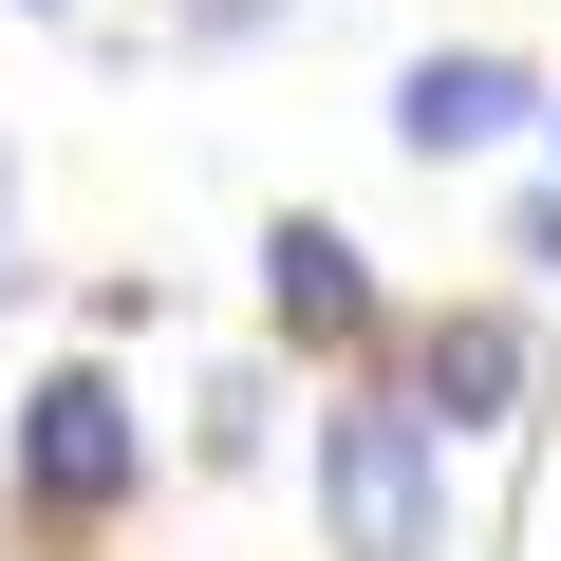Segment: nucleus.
<instances>
[{
	"label": "nucleus",
	"instance_id": "f257e3e1",
	"mask_svg": "<svg viewBox=\"0 0 561 561\" xmlns=\"http://www.w3.org/2000/svg\"><path fill=\"white\" fill-rule=\"evenodd\" d=\"M319 524H337V561H449V431H431V393H337L319 412Z\"/></svg>",
	"mask_w": 561,
	"mask_h": 561
},
{
	"label": "nucleus",
	"instance_id": "f03ea898",
	"mask_svg": "<svg viewBox=\"0 0 561 561\" xmlns=\"http://www.w3.org/2000/svg\"><path fill=\"white\" fill-rule=\"evenodd\" d=\"M131 486H150V412H131L94 356H57V375L20 393V505H38V524H113Z\"/></svg>",
	"mask_w": 561,
	"mask_h": 561
},
{
	"label": "nucleus",
	"instance_id": "7ed1b4c3",
	"mask_svg": "<svg viewBox=\"0 0 561 561\" xmlns=\"http://www.w3.org/2000/svg\"><path fill=\"white\" fill-rule=\"evenodd\" d=\"M524 113H542V76H524L505 38H449V57L393 76V150H412V169H468V150H505Z\"/></svg>",
	"mask_w": 561,
	"mask_h": 561
},
{
	"label": "nucleus",
	"instance_id": "20e7f679",
	"mask_svg": "<svg viewBox=\"0 0 561 561\" xmlns=\"http://www.w3.org/2000/svg\"><path fill=\"white\" fill-rule=\"evenodd\" d=\"M262 300H280V337H319V356H356L393 300H375V262H356V225H319V206H280L262 225Z\"/></svg>",
	"mask_w": 561,
	"mask_h": 561
},
{
	"label": "nucleus",
	"instance_id": "39448f33",
	"mask_svg": "<svg viewBox=\"0 0 561 561\" xmlns=\"http://www.w3.org/2000/svg\"><path fill=\"white\" fill-rule=\"evenodd\" d=\"M524 375H542V337H524L505 300H449V319L412 337V393H431V431H505V412H524Z\"/></svg>",
	"mask_w": 561,
	"mask_h": 561
},
{
	"label": "nucleus",
	"instance_id": "423d86ee",
	"mask_svg": "<svg viewBox=\"0 0 561 561\" xmlns=\"http://www.w3.org/2000/svg\"><path fill=\"white\" fill-rule=\"evenodd\" d=\"M505 262H524V280H561V169L524 187V225H505Z\"/></svg>",
	"mask_w": 561,
	"mask_h": 561
},
{
	"label": "nucleus",
	"instance_id": "0eeeda50",
	"mask_svg": "<svg viewBox=\"0 0 561 561\" xmlns=\"http://www.w3.org/2000/svg\"><path fill=\"white\" fill-rule=\"evenodd\" d=\"M0 243H20V169H0ZM0 280H20V262H0Z\"/></svg>",
	"mask_w": 561,
	"mask_h": 561
},
{
	"label": "nucleus",
	"instance_id": "6e6552de",
	"mask_svg": "<svg viewBox=\"0 0 561 561\" xmlns=\"http://www.w3.org/2000/svg\"><path fill=\"white\" fill-rule=\"evenodd\" d=\"M38 20H57V0H38Z\"/></svg>",
	"mask_w": 561,
	"mask_h": 561
}]
</instances>
